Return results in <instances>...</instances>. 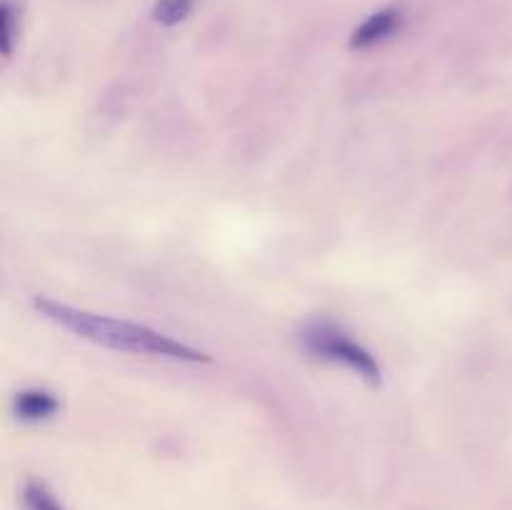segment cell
<instances>
[{
	"label": "cell",
	"instance_id": "obj_4",
	"mask_svg": "<svg viewBox=\"0 0 512 510\" xmlns=\"http://www.w3.org/2000/svg\"><path fill=\"white\" fill-rule=\"evenodd\" d=\"M60 408H63V403H60L58 393L43 388V385H28V388L18 390L10 400V413L25 425L48 423L60 413Z\"/></svg>",
	"mask_w": 512,
	"mask_h": 510
},
{
	"label": "cell",
	"instance_id": "obj_3",
	"mask_svg": "<svg viewBox=\"0 0 512 510\" xmlns=\"http://www.w3.org/2000/svg\"><path fill=\"white\" fill-rule=\"evenodd\" d=\"M405 25V10L398 8V5H388L383 10H375L373 15L363 20L358 28L350 33V48L353 50H370L375 45L388 43L390 38L403 30Z\"/></svg>",
	"mask_w": 512,
	"mask_h": 510
},
{
	"label": "cell",
	"instance_id": "obj_6",
	"mask_svg": "<svg viewBox=\"0 0 512 510\" xmlns=\"http://www.w3.org/2000/svg\"><path fill=\"white\" fill-rule=\"evenodd\" d=\"M193 5L195 0H158L153 5V20L163 28H173L193 13Z\"/></svg>",
	"mask_w": 512,
	"mask_h": 510
},
{
	"label": "cell",
	"instance_id": "obj_1",
	"mask_svg": "<svg viewBox=\"0 0 512 510\" xmlns=\"http://www.w3.org/2000/svg\"><path fill=\"white\" fill-rule=\"evenodd\" d=\"M33 305L43 318L53 320L60 328L70 330L73 335L100 345V348L115 350V353L145 355V358H163L175 360V363H210L208 353L183 343V340H175L173 335L160 333L150 325L90 313V310L45 298V295L33 298Z\"/></svg>",
	"mask_w": 512,
	"mask_h": 510
},
{
	"label": "cell",
	"instance_id": "obj_2",
	"mask_svg": "<svg viewBox=\"0 0 512 510\" xmlns=\"http://www.w3.org/2000/svg\"><path fill=\"white\" fill-rule=\"evenodd\" d=\"M300 343H303L305 353L323 360V363L343 365L345 370H350L370 385L383 383V368H380L378 358L363 343H358L348 330L330 323V320L305 323L300 330Z\"/></svg>",
	"mask_w": 512,
	"mask_h": 510
},
{
	"label": "cell",
	"instance_id": "obj_7",
	"mask_svg": "<svg viewBox=\"0 0 512 510\" xmlns=\"http://www.w3.org/2000/svg\"><path fill=\"white\" fill-rule=\"evenodd\" d=\"M15 43V8L10 0H5L0 8V45H3V55L10 58Z\"/></svg>",
	"mask_w": 512,
	"mask_h": 510
},
{
	"label": "cell",
	"instance_id": "obj_5",
	"mask_svg": "<svg viewBox=\"0 0 512 510\" xmlns=\"http://www.w3.org/2000/svg\"><path fill=\"white\" fill-rule=\"evenodd\" d=\"M20 500H23L25 510H65L58 495L48 488V483L38 478L25 480L23 490H20Z\"/></svg>",
	"mask_w": 512,
	"mask_h": 510
}]
</instances>
